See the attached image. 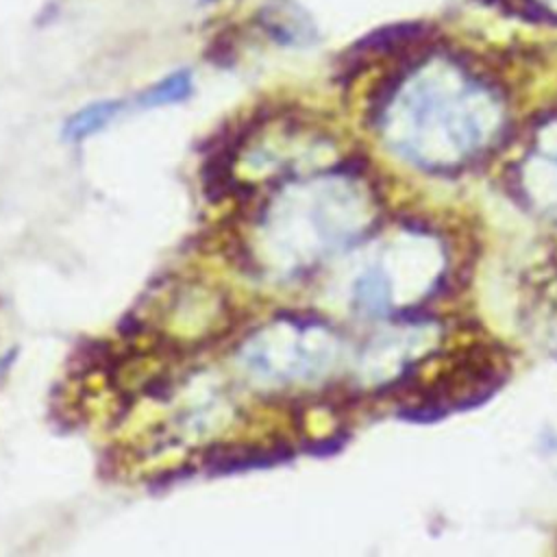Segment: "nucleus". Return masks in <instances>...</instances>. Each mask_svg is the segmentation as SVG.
<instances>
[{
  "label": "nucleus",
  "instance_id": "1",
  "mask_svg": "<svg viewBox=\"0 0 557 557\" xmlns=\"http://www.w3.org/2000/svg\"><path fill=\"white\" fill-rule=\"evenodd\" d=\"M403 131L392 141L416 163L444 170L472 159L496 133L498 109L487 91L461 85L453 94L416 87L407 94Z\"/></svg>",
  "mask_w": 557,
  "mask_h": 557
},
{
  "label": "nucleus",
  "instance_id": "2",
  "mask_svg": "<svg viewBox=\"0 0 557 557\" xmlns=\"http://www.w3.org/2000/svg\"><path fill=\"white\" fill-rule=\"evenodd\" d=\"M259 28L278 46H307L315 39V26L294 0H265L255 15Z\"/></svg>",
  "mask_w": 557,
  "mask_h": 557
},
{
  "label": "nucleus",
  "instance_id": "3",
  "mask_svg": "<svg viewBox=\"0 0 557 557\" xmlns=\"http://www.w3.org/2000/svg\"><path fill=\"white\" fill-rule=\"evenodd\" d=\"M124 109V100H96L85 104L83 109L74 111L61 128V135L67 144H78L85 141L87 137L100 133L104 126H109Z\"/></svg>",
  "mask_w": 557,
  "mask_h": 557
},
{
  "label": "nucleus",
  "instance_id": "4",
  "mask_svg": "<svg viewBox=\"0 0 557 557\" xmlns=\"http://www.w3.org/2000/svg\"><path fill=\"white\" fill-rule=\"evenodd\" d=\"M285 459V448H263V446H228L213 448L205 457V466L211 472H239L248 468H263Z\"/></svg>",
  "mask_w": 557,
  "mask_h": 557
},
{
  "label": "nucleus",
  "instance_id": "5",
  "mask_svg": "<svg viewBox=\"0 0 557 557\" xmlns=\"http://www.w3.org/2000/svg\"><path fill=\"white\" fill-rule=\"evenodd\" d=\"M194 94V76L187 67L174 70L168 76L159 78L150 87H146L135 102L139 107H163V104H176L185 102Z\"/></svg>",
  "mask_w": 557,
  "mask_h": 557
},
{
  "label": "nucleus",
  "instance_id": "6",
  "mask_svg": "<svg viewBox=\"0 0 557 557\" xmlns=\"http://www.w3.org/2000/svg\"><path fill=\"white\" fill-rule=\"evenodd\" d=\"M9 363H11V357H9V355H2V357H0V374L9 368Z\"/></svg>",
  "mask_w": 557,
  "mask_h": 557
}]
</instances>
